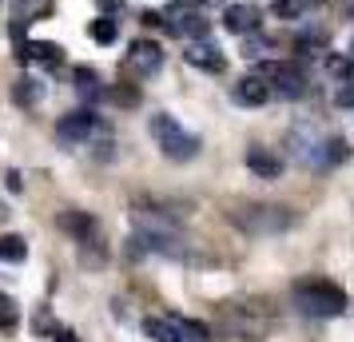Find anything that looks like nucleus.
I'll return each mask as SVG.
<instances>
[{"instance_id":"f03ea898","label":"nucleus","mask_w":354,"mask_h":342,"mask_svg":"<svg viewBox=\"0 0 354 342\" xmlns=\"http://www.w3.org/2000/svg\"><path fill=\"white\" fill-rule=\"evenodd\" d=\"M295 303L310 319H335L346 310V294L335 283H303V287H295Z\"/></svg>"},{"instance_id":"6e6552de","label":"nucleus","mask_w":354,"mask_h":342,"mask_svg":"<svg viewBox=\"0 0 354 342\" xmlns=\"http://www.w3.org/2000/svg\"><path fill=\"white\" fill-rule=\"evenodd\" d=\"M231 96H235V104H243V108H259V104L271 99V84H267L263 72H251V76H243V80L235 84Z\"/></svg>"},{"instance_id":"ddd939ff","label":"nucleus","mask_w":354,"mask_h":342,"mask_svg":"<svg viewBox=\"0 0 354 342\" xmlns=\"http://www.w3.org/2000/svg\"><path fill=\"white\" fill-rule=\"evenodd\" d=\"M60 227L68 231V235H76V239H92V235H96V219H92V215L88 211H64L60 215Z\"/></svg>"},{"instance_id":"9d476101","label":"nucleus","mask_w":354,"mask_h":342,"mask_svg":"<svg viewBox=\"0 0 354 342\" xmlns=\"http://www.w3.org/2000/svg\"><path fill=\"white\" fill-rule=\"evenodd\" d=\"M183 60L195 68H203V72H223L227 60H223V52L219 48H211V44H203V40H192L187 44V52H183Z\"/></svg>"},{"instance_id":"c756f323","label":"nucleus","mask_w":354,"mask_h":342,"mask_svg":"<svg viewBox=\"0 0 354 342\" xmlns=\"http://www.w3.org/2000/svg\"><path fill=\"white\" fill-rule=\"evenodd\" d=\"M100 8H108V12H112V8H120V0H96Z\"/></svg>"},{"instance_id":"dca6fc26","label":"nucleus","mask_w":354,"mask_h":342,"mask_svg":"<svg viewBox=\"0 0 354 342\" xmlns=\"http://www.w3.org/2000/svg\"><path fill=\"white\" fill-rule=\"evenodd\" d=\"M24 255H28V243L20 235H0V259L4 263H24Z\"/></svg>"},{"instance_id":"473e14b6","label":"nucleus","mask_w":354,"mask_h":342,"mask_svg":"<svg viewBox=\"0 0 354 342\" xmlns=\"http://www.w3.org/2000/svg\"><path fill=\"white\" fill-rule=\"evenodd\" d=\"M351 60H354V44H351Z\"/></svg>"},{"instance_id":"5701e85b","label":"nucleus","mask_w":354,"mask_h":342,"mask_svg":"<svg viewBox=\"0 0 354 342\" xmlns=\"http://www.w3.org/2000/svg\"><path fill=\"white\" fill-rule=\"evenodd\" d=\"M351 68H354L351 56H326V72L338 76V80H351Z\"/></svg>"},{"instance_id":"1a4fd4ad","label":"nucleus","mask_w":354,"mask_h":342,"mask_svg":"<svg viewBox=\"0 0 354 342\" xmlns=\"http://www.w3.org/2000/svg\"><path fill=\"white\" fill-rule=\"evenodd\" d=\"M223 28L227 32H239V36L255 32L259 28V8L255 4H227L223 8Z\"/></svg>"},{"instance_id":"9b49d317","label":"nucleus","mask_w":354,"mask_h":342,"mask_svg":"<svg viewBox=\"0 0 354 342\" xmlns=\"http://www.w3.org/2000/svg\"><path fill=\"white\" fill-rule=\"evenodd\" d=\"M247 167L259 180H279L283 175V160L274 151H267V147H247Z\"/></svg>"},{"instance_id":"b1692460","label":"nucleus","mask_w":354,"mask_h":342,"mask_svg":"<svg viewBox=\"0 0 354 342\" xmlns=\"http://www.w3.org/2000/svg\"><path fill=\"white\" fill-rule=\"evenodd\" d=\"M271 12H274L279 20H295V17H299V0H274Z\"/></svg>"},{"instance_id":"6ab92c4d","label":"nucleus","mask_w":354,"mask_h":342,"mask_svg":"<svg viewBox=\"0 0 354 342\" xmlns=\"http://www.w3.org/2000/svg\"><path fill=\"white\" fill-rule=\"evenodd\" d=\"M346 155H351L346 140H326V144H322V167H335V163H342Z\"/></svg>"},{"instance_id":"0eeeda50","label":"nucleus","mask_w":354,"mask_h":342,"mask_svg":"<svg viewBox=\"0 0 354 342\" xmlns=\"http://www.w3.org/2000/svg\"><path fill=\"white\" fill-rule=\"evenodd\" d=\"M96 128H100L96 112H72L56 124V135H60L64 144H88V140L96 135Z\"/></svg>"},{"instance_id":"4468645a","label":"nucleus","mask_w":354,"mask_h":342,"mask_svg":"<svg viewBox=\"0 0 354 342\" xmlns=\"http://www.w3.org/2000/svg\"><path fill=\"white\" fill-rule=\"evenodd\" d=\"M144 334L151 342H183V330H179L176 319H147L144 323Z\"/></svg>"},{"instance_id":"f3484780","label":"nucleus","mask_w":354,"mask_h":342,"mask_svg":"<svg viewBox=\"0 0 354 342\" xmlns=\"http://www.w3.org/2000/svg\"><path fill=\"white\" fill-rule=\"evenodd\" d=\"M76 92H80L84 99H96L104 88H100V76L92 72V68H76Z\"/></svg>"},{"instance_id":"f8f14e48","label":"nucleus","mask_w":354,"mask_h":342,"mask_svg":"<svg viewBox=\"0 0 354 342\" xmlns=\"http://www.w3.org/2000/svg\"><path fill=\"white\" fill-rule=\"evenodd\" d=\"M17 60H44V64H60L64 60V48L52 44V40H24L17 52Z\"/></svg>"},{"instance_id":"2f4dec72","label":"nucleus","mask_w":354,"mask_h":342,"mask_svg":"<svg viewBox=\"0 0 354 342\" xmlns=\"http://www.w3.org/2000/svg\"><path fill=\"white\" fill-rule=\"evenodd\" d=\"M203 4H223V0H203Z\"/></svg>"},{"instance_id":"2eb2a0df","label":"nucleus","mask_w":354,"mask_h":342,"mask_svg":"<svg viewBox=\"0 0 354 342\" xmlns=\"http://www.w3.org/2000/svg\"><path fill=\"white\" fill-rule=\"evenodd\" d=\"M12 99H17L20 108H36V104L44 99V84L32 80V76H20V80L12 84Z\"/></svg>"},{"instance_id":"20e7f679","label":"nucleus","mask_w":354,"mask_h":342,"mask_svg":"<svg viewBox=\"0 0 354 342\" xmlns=\"http://www.w3.org/2000/svg\"><path fill=\"white\" fill-rule=\"evenodd\" d=\"M235 223L255 235H274V231H287L295 215H290V207H247V215L235 211Z\"/></svg>"},{"instance_id":"7c9ffc66","label":"nucleus","mask_w":354,"mask_h":342,"mask_svg":"<svg viewBox=\"0 0 354 342\" xmlns=\"http://www.w3.org/2000/svg\"><path fill=\"white\" fill-rule=\"evenodd\" d=\"M0 219H8V211H4V203H0Z\"/></svg>"},{"instance_id":"7ed1b4c3","label":"nucleus","mask_w":354,"mask_h":342,"mask_svg":"<svg viewBox=\"0 0 354 342\" xmlns=\"http://www.w3.org/2000/svg\"><path fill=\"white\" fill-rule=\"evenodd\" d=\"M163 28H171L176 36H192V40H203L207 36V20L199 8H192L187 0H171L167 8H163Z\"/></svg>"},{"instance_id":"423d86ee","label":"nucleus","mask_w":354,"mask_h":342,"mask_svg":"<svg viewBox=\"0 0 354 342\" xmlns=\"http://www.w3.org/2000/svg\"><path fill=\"white\" fill-rule=\"evenodd\" d=\"M267 80H274V96H283V99H303L306 96V76L299 72L295 64H263L259 68Z\"/></svg>"},{"instance_id":"cd10ccee","label":"nucleus","mask_w":354,"mask_h":342,"mask_svg":"<svg viewBox=\"0 0 354 342\" xmlns=\"http://www.w3.org/2000/svg\"><path fill=\"white\" fill-rule=\"evenodd\" d=\"M52 342H80V339H76L72 330H56V334H52Z\"/></svg>"},{"instance_id":"412c9836","label":"nucleus","mask_w":354,"mask_h":342,"mask_svg":"<svg viewBox=\"0 0 354 342\" xmlns=\"http://www.w3.org/2000/svg\"><path fill=\"white\" fill-rule=\"evenodd\" d=\"M179 330H183V339L187 342H211V330L203 323H195V319H176Z\"/></svg>"},{"instance_id":"a878e982","label":"nucleus","mask_w":354,"mask_h":342,"mask_svg":"<svg viewBox=\"0 0 354 342\" xmlns=\"http://www.w3.org/2000/svg\"><path fill=\"white\" fill-rule=\"evenodd\" d=\"M112 96H115V104H124V108H136V104H140V92H136V88H115Z\"/></svg>"},{"instance_id":"39448f33","label":"nucleus","mask_w":354,"mask_h":342,"mask_svg":"<svg viewBox=\"0 0 354 342\" xmlns=\"http://www.w3.org/2000/svg\"><path fill=\"white\" fill-rule=\"evenodd\" d=\"M163 68V48L160 44H151V40H136L124 56V72L136 76V80H147L151 72H160Z\"/></svg>"},{"instance_id":"a211bd4d","label":"nucleus","mask_w":354,"mask_h":342,"mask_svg":"<svg viewBox=\"0 0 354 342\" xmlns=\"http://www.w3.org/2000/svg\"><path fill=\"white\" fill-rule=\"evenodd\" d=\"M88 32H92L96 44H112L115 36H120V24H115L112 17H100V20H92V28H88Z\"/></svg>"},{"instance_id":"393cba45","label":"nucleus","mask_w":354,"mask_h":342,"mask_svg":"<svg viewBox=\"0 0 354 342\" xmlns=\"http://www.w3.org/2000/svg\"><path fill=\"white\" fill-rule=\"evenodd\" d=\"M335 104L338 108H354V80H342V88L335 92Z\"/></svg>"},{"instance_id":"f257e3e1","label":"nucleus","mask_w":354,"mask_h":342,"mask_svg":"<svg viewBox=\"0 0 354 342\" xmlns=\"http://www.w3.org/2000/svg\"><path fill=\"white\" fill-rule=\"evenodd\" d=\"M147 131H151V140L160 144V151L167 155V160L187 163V160H195V155H199V135H192V131L179 128L176 115L156 112L151 120H147Z\"/></svg>"},{"instance_id":"bb28decb","label":"nucleus","mask_w":354,"mask_h":342,"mask_svg":"<svg viewBox=\"0 0 354 342\" xmlns=\"http://www.w3.org/2000/svg\"><path fill=\"white\" fill-rule=\"evenodd\" d=\"M263 52H267V40H247V48H243V56H247V60H259Z\"/></svg>"},{"instance_id":"c85d7f7f","label":"nucleus","mask_w":354,"mask_h":342,"mask_svg":"<svg viewBox=\"0 0 354 342\" xmlns=\"http://www.w3.org/2000/svg\"><path fill=\"white\" fill-rule=\"evenodd\" d=\"M4 180H8V191H20V187H24V183H20V175H17V171H8Z\"/></svg>"},{"instance_id":"aec40b11","label":"nucleus","mask_w":354,"mask_h":342,"mask_svg":"<svg viewBox=\"0 0 354 342\" xmlns=\"http://www.w3.org/2000/svg\"><path fill=\"white\" fill-rule=\"evenodd\" d=\"M12 8H17V20H28L40 17V12H48V0H12Z\"/></svg>"},{"instance_id":"4be33fe9","label":"nucleus","mask_w":354,"mask_h":342,"mask_svg":"<svg viewBox=\"0 0 354 342\" xmlns=\"http://www.w3.org/2000/svg\"><path fill=\"white\" fill-rule=\"evenodd\" d=\"M17 323H20V310H17V303H12L8 294H0V330H12Z\"/></svg>"}]
</instances>
